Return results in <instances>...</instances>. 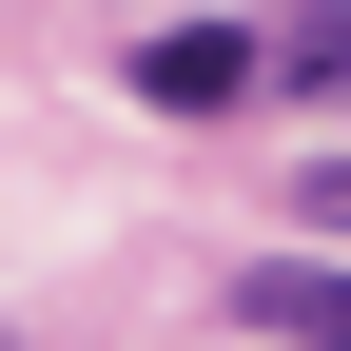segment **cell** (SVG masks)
Here are the masks:
<instances>
[{
	"mask_svg": "<svg viewBox=\"0 0 351 351\" xmlns=\"http://www.w3.org/2000/svg\"><path fill=\"white\" fill-rule=\"evenodd\" d=\"M137 98H156V117H234V98H254V39H234V20H156V39H137Z\"/></svg>",
	"mask_w": 351,
	"mask_h": 351,
	"instance_id": "6da1fadb",
	"label": "cell"
},
{
	"mask_svg": "<svg viewBox=\"0 0 351 351\" xmlns=\"http://www.w3.org/2000/svg\"><path fill=\"white\" fill-rule=\"evenodd\" d=\"M234 313L274 351H351V274H313V254H274V274H234Z\"/></svg>",
	"mask_w": 351,
	"mask_h": 351,
	"instance_id": "7a4b0ae2",
	"label": "cell"
},
{
	"mask_svg": "<svg viewBox=\"0 0 351 351\" xmlns=\"http://www.w3.org/2000/svg\"><path fill=\"white\" fill-rule=\"evenodd\" d=\"M254 78H293V98H351V0H313L293 39H254Z\"/></svg>",
	"mask_w": 351,
	"mask_h": 351,
	"instance_id": "3957f363",
	"label": "cell"
}]
</instances>
